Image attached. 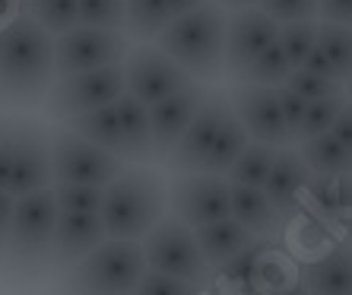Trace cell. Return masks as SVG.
Instances as JSON below:
<instances>
[{
  "instance_id": "obj_1",
  "label": "cell",
  "mask_w": 352,
  "mask_h": 295,
  "mask_svg": "<svg viewBox=\"0 0 352 295\" xmlns=\"http://www.w3.org/2000/svg\"><path fill=\"white\" fill-rule=\"evenodd\" d=\"M54 74V35L45 32L32 17H16L0 29V89L16 108L45 102Z\"/></svg>"
},
{
  "instance_id": "obj_2",
  "label": "cell",
  "mask_w": 352,
  "mask_h": 295,
  "mask_svg": "<svg viewBox=\"0 0 352 295\" xmlns=\"http://www.w3.org/2000/svg\"><path fill=\"white\" fill-rule=\"evenodd\" d=\"M226 25L229 10L210 0L184 17H175L153 45H159L194 80L219 83L226 80Z\"/></svg>"
},
{
  "instance_id": "obj_3",
  "label": "cell",
  "mask_w": 352,
  "mask_h": 295,
  "mask_svg": "<svg viewBox=\"0 0 352 295\" xmlns=\"http://www.w3.org/2000/svg\"><path fill=\"white\" fill-rule=\"evenodd\" d=\"M102 222L108 238L143 241L162 216H168V184L149 165H124L105 184Z\"/></svg>"
},
{
  "instance_id": "obj_4",
  "label": "cell",
  "mask_w": 352,
  "mask_h": 295,
  "mask_svg": "<svg viewBox=\"0 0 352 295\" xmlns=\"http://www.w3.org/2000/svg\"><path fill=\"white\" fill-rule=\"evenodd\" d=\"M58 213L60 210L58 200H54V188L16 197L7 261H3V270H7L13 286L25 289L51 273V248H54Z\"/></svg>"
},
{
  "instance_id": "obj_5",
  "label": "cell",
  "mask_w": 352,
  "mask_h": 295,
  "mask_svg": "<svg viewBox=\"0 0 352 295\" xmlns=\"http://www.w3.org/2000/svg\"><path fill=\"white\" fill-rule=\"evenodd\" d=\"M143 273H146V257L140 241L105 238L64 270L60 295H133Z\"/></svg>"
},
{
  "instance_id": "obj_6",
  "label": "cell",
  "mask_w": 352,
  "mask_h": 295,
  "mask_svg": "<svg viewBox=\"0 0 352 295\" xmlns=\"http://www.w3.org/2000/svg\"><path fill=\"white\" fill-rule=\"evenodd\" d=\"M54 184L51 133L32 118H3L0 127V190L25 197Z\"/></svg>"
},
{
  "instance_id": "obj_7",
  "label": "cell",
  "mask_w": 352,
  "mask_h": 295,
  "mask_svg": "<svg viewBox=\"0 0 352 295\" xmlns=\"http://www.w3.org/2000/svg\"><path fill=\"white\" fill-rule=\"evenodd\" d=\"M140 245H143V257H146V270L153 273H165V276L184 279L194 286H204L213 273L200 245H197L194 229L175 219L172 213L162 216Z\"/></svg>"
},
{
  "instance_id": "obj_8",
  "label": "cell",
  "mask_w": 352,
  "mask_h": 295,
  "mask_svg": "<svg viewBox=\"0 0 352 295\" xmlns=\"http://www.w3.org/2000/svg\"><path fill=\"white\" fill-rule=\"evenodd\" d=\"M127 92L124 86V64L98 67V70H82V74H67L51 83L45 96V111L58 121H67L74 115H86L96 108H105Z\"/></svg>"
},
{
  "instance_id": "obj_9",
  "label": "cell",
  "mask_w": 352,
  "mask_h": 295,
  "mask_svg": "<svg viewBox=\"0 0 352 295\" xmlns=\"http://www.w3.org/2000/svg\"><path fill=\"white\" fill-rule=\"evenodd\" d=\"M127 32L115 29H92V25H74L70 32L54 35V74H82L98 67L124 64L131 54Z\"/></svg>"
},
{
  "instance_id": "obj_10",
  "label": "cell",
  "mask_w": 352,
  "mask_h": 295,
  "mask_svg": "<svg viewBox=\"0 0 352 295\" xmlns=\"http://www.w3.org/2000/svg\"><path fill=\"white\" fill-rule=\"evenodd\" d=\"M168 213L190 229L226 219L232 213L229 178L206 172H178L168 181Z\"/></svg>"
},
{
  "instance_id": "obj_11",
  "label": "cell",
  "mask_w": 352,
  "mask_h": 295,
  "mask_svg": "<svg viewBox=\"0 0 352 295\" xmlns=\"http://www.w3.org/2000/svg\"><path fill=\"white\" fill-rule=\"evenodd\" d=\"M124 159L92 146L89 140L76 137L67 127L51 133V178L54 184H102L124 168Z\"/></svg>"
},
{
  "instance_id": "obj_12",
  "label": "cell",
  "mask_w": 352,
  "mask_h": 295,
  "mask_svg": "<svg viewBox=\"0 0 352 295\" xmlns=\"http://www.w3.org/2000/svg\"><path fill=\"white\" fill-rule=\"evenodd\" d=\"M194 76L178 67L159 45H137L131 48L127 61H124V86L127 96H133L143 105H156L162 98L175 96V92L188 89Z\"/></svg>"
},
{
  "instance_id": "obj_13",
  "label": "cell",
  "mask_w": 352,
  "mask_h": 295,
  "mask_svg": "<svg viewBox=\"0 0 352 295\" xmlns=\"http://www.w3.org/2000/svg\"><path fill=\"white\" fill-rule=\"evenodd\" d=\"M229 105L238 124L248 131V137L270 146H289L286 118L279 108V89L276 86H257V83H232Z\"/></svg>"
},
{
  "instance_id": "obj_14",
  "label": "cell",
  "mask_w": 352,
  "mask_h": 295,
  "mask_svg": "<svg viewBox=\"0 0 352 295\" xmlns=\"http://www.w3.org/2000/svg\"><path fill=\"white\" fill-rule=\"evenodd\" d=\"M229 115H232L229 92L210 89V96L204 98V105H200V111L194 115L190 127L184 131V137L178 140V146L172 149V156L165 159L168 172H172V175H178V172H200L204 156L210 153L216 133H219V127L226 124V118H229Z\"/></svg>"
},
{
  "instance_id": "obj_15",
  "label": "cell",
  "mask_w": 352,
  "mask_h": 295,
  "mask_svg": "<svg viewBox=\"0 0 352 295\" xmlns=\"http://www.w3.org/2000/svg\"><path fill=\"white\" fill-rule=\"evenodd\" d=\"M276 39H279V23H273L261 7L229 10V25H226V76L235 80Z\"/></svg>"
},
{
  "instance_id": "obj_16",
  "label": "cell",
  "mask_w": 352,
  "mask_h": 295,
  "mask_svg": "<svg viewBox=\"0 0 352 295\" xmlns=\"http://www.w3.org/2000/svg\"><path fill=\"white\" fill-rule=\"evenodd\" d=\"M210 96V86L200 80H194L188 89L175 92V96L162 98L149 108V127H153V146H156V159L165 162L172 156V149L178 146V140L184 137V131L190 127L194 115L200 111L204 98Z\"/></svg>"
},
{
  "instance_id": "obj_17",
  "label": "cell",
  "mask_w": 352,
  "mask_h": 295,
  "mask_svg": "<svg viewBox=\"0 0 352 295\" xmlns=\"http://www.w3.org/2000/svg\"><path fill=\"white\" fill-rule=\"evenodd\" d=\"M311 181H314V175H311V168L305 165V159L298 156L295 143L276 149L270 178L263 181V194H267V200L273 204L279 222H292L295 216L305 213L302 194H308Z\"/></svg>"
},
{
  "instance_id": "obj_18",
  "label": "cell",
  "mask_w": 352,
  "mask_h": 295,
  "mask_svg": "<svg viewBox=\"0 0 352 295\" xmlns=\"http://www.w3.org/2000/svg\"><path fill=\"white\" fill-rule=\"evenodd\" d=\"M108 238L105 222L98 213H58L54 226V248H51V270H67L92 248Z\"/></svg>"
},
{
  "instance_id": "obj_19",
  "label": "cell",
  "mask_w": 352,
  "mask_h": 295,
  "mask_svg": "<svg viewBox=\"0 0 352 295\" xmlns=\"http://www.w3.org/2000/svg\"><path fill=\"white\" fill-rule=\"evenodd\" d=\"M298 279L308 295H352V241H333L320 257L305 263Z\"/></svg>"
},
{
  "instance_id": "obj_20",
  "label": "cell",
  "mask_w": 352,
  "mask_h": 295,
  "mask_svg": "<svg viewBox=\"0 0 352 295\" xmlns=\"http://www.w3.org/2000/svg\"><path fill=\"white\" fill-rule=\"evenodd\" d=\"M305 70L330 76V80L346 86L352 80V25L318 19V45L305 61Z\"/></svg>"
},
{
  "instance_id": "obj_21",
  "label": "cell",
  "mask_w": 352,
  "mask_h": 295,
  "mask_svg": "<svg viewBox=\"0 0 352 295\" xmlns=\"http://www.w3.org/2000/svg\"><path fill=\"white\" fill-rule=\"evenodd\" d=\"M118 121H121V140H124V162L146 165L156 159L153 146V127H149V108L124 92L115 102Z\"/></svg>"
},
{
  "instance_id": "obj_22",
  "label": "cell",
  "mask_w": 352,
  "mask_h": 295,
  "mask_svg": "<svg viewBox=\"0 0 352 295\" xmlns=\"http://www.w3.org/2000/svg\"><path fill=\"white\" fill-rule=\"evenodd\" d=\"M229 200H232V219L241 222L254 238H273L276 229L283 226L267 200L263 188H251V184H229Z\"/></svg>"
},
{
  "instance_id": "obj_23",
  "label": "cell",
  "mask_w": 352,
  "mask_h": 295,
  "mask_svg": "<svg viewBox=\"0 0 352 295\" xmlns=\"http://www.w3.org/2000/svg\"><path fill=\"white\" fill-rule=\"evenodd\" d=\"M194 235H197V245H200V251H204L206 263H210V270L222 267L229 257H235L238 251H245V248L254 241V235H251L241 222L232 219V216L216 219V222H206V226L194 229Z\"/></svg>"
},
{
  "instance_id": "obj_24",
  "label": "cell",
  "mask_w": 352,
  "mask_h": 295,
  "mask_svg": "<svg viewBox=\"0 0 352 295\" xmlns=\"http://www.w3.org/2000/svg\"><path fill=\"white\" fill-rule=\"evenodd\" d=\"M64 127L76 137L89 140L92 146L105 149L111 156L124 159V140H121V121H118V108L115 102L105 108H96V111H86V115H74L67 118Z\"/></svg>"
},
{
  "instance_id": "obj_25",
  "label": "cell",
  "mask_w": 352,
  "mask_h": 295,
  "mask_svg": "<svg viewBox=\"0 0 352 295\" xmlns=\"http://www.w3.org/2000/svg\"><path fill=\"white\" fill-rule=\"evenodd\" d=\"M295 149L318 178H346V175H352V153L330 131L311 140H298Z\"/></svg>"
},
{
  "instance_id": "obj_26",
  "label": "cell",
  "mask_w": 352,
  "mask_h": 295,
  "mask_svg": "<svg viewBox=\"0 0 352 295\" xmlns=\"http://www.w3.org/2000/svg\"><path fill=\"white\" fill-rule=\"evenodd\" d=\"M172 19L168 0H124V32L133 41H156Z\"/></svg>"
},
{
  "instance_id": "obj_27",
  "label": "cell",
  "mask_w": 352,
  "mask_h": 295,
  "mask_svg": "<svg viewBox=\"0 0 352 295\" xmlns=\"http://www.w3.org/2000/svg\"><path fill=\"white\" fill-rule=\"evenodd\" d=\"M251 143V137H248V131L238 124L235 115L226 118V124L219 127V133H216L213 146H210V153L204 156V165H200V172L206 175H229V168L235 165V159L245 153V146Z\"/></svg>"
},
{
  "instance_id": "obj_28",
  "label": "cell",
  "mask_w": 352,
  "mask_h": 295,
  "mask_svg": "<svg viewBox=\"0 0 352 295\" xmlns=\"http://www.w3.org/2000/svg\"><path fill=\"white\" fill-rule=\"evenodd\" d=\"M276 149L270 143H257L251 140L245 146V153L235 159V165L229 168V184H251V188H263V181L270 178L273 159H276Z\"/></svg>"
},
{
  "instance_id": "obj_29",
  "label": "cell",
  "mask_w": 352,
  "mask_h": 295,
  "mask_svg": "<svg viewBox=\"0 0 352 295\" xmlns=\"http://www.w3.org/2000/svg\"><path fill=\"white\" fill-rule=\"evenodd\" d=\"M295 67L289 64L286 51H283V45H279V39L273 41L267 51H261L251 64L241 70V74L235 76L232 83H257V86H283V83L289 80V74H292Z\"/></svg>"
},
{
  "instance_id": "obj_30",
  "label": "cell",
  "mask_w": 352,
  "mask_h": 295,
  "mask_svg": "<svg viewBox=\"0 0 352 295\" xmlns=\"http://www.w3.org/2000/svg\"><path fill=\"white\" fill-rule=\"evenodd\" d=\"M23 13L51 35L70 32L80 25V0H23Z\"/></svg>"
},
{
  "instance_id": "obj_31",
  "label": "cell",
  "mask_w": 352,
  "mask_h": 295,
  "mask_svg": "<svg viewBox=\"0 0 352 295\" xmlns=\"http://www.w3.org/2000/svg\"><path fill=\"white\" fill-rule=\"evenodd\" d=\"M267 245H270L267 238H254V241H251L245 251H238V254L229 257V261L222 263V267H216V270H219V276H222V286L232 289V292L251 295L257 261H261V254L267 251Z\"/></svg>"
},
{
  "instance_id": "obj_32",
  "label": "cell",
  "mask_w": 352,
  "mask_h": 295,
  "mask_svg": "<svg viewBox=\"0 0 352 295\" xmlns=\"http://www.w3.org/2000/svg\"><path fill=\"white\" fill-rule=\"evenodd\" d=\"M346 102H349V98H346V92H340V96H327V98H318V102H308V108H305V118H302V127L295 131L292 143L327 133L330 127L336 124V118H340V111H343Z\"/></svg>"
},
{
  "instance_id": "obj_33",
  "label": "cell",
  "mask_w": 352,
  "mask_h": 295,
  "mask_svg": "<svg viewBox=\"0 0 352 295\" xmlns=\"http://www.w3.org/2000/svg\"><path fill=\"white\" fill-rule=\"evenodd\" d=\"M279 45L286 51L292 67H305L308 54L318 45V19H298V23L279 25Z\"/></svg>"
},
{
  "instance_id": "obj_34",
  "label": "cell",
  "mask_w": 352,
  "mask_h": 295,
  "mask_svg": "<svg viewBox=\"0 0 352 295\" xmlns=\"http://www.w3.org/2000/svg\"><path fill=\"white\" fill-rule=\"evenodd\" d=\"M60 213H102V184H51Z\"/></svg>"
},
{
  "instance_id": "obj_35",
  "label": "cell",
  "mask_w": 352,
  "mask_h": 295,
  "mask_svg": "<svg viewBox=\"0 0 352 295\" xmlns=\"http://www.w3.org/2000/svg\"><path fill=\"white\" fill-rule=\"evenodd\" d=\"M286 86L292 92H298L305 102H318V98H327V96H340V92H346L343 83L330 80V76H320V74H311V70H305V67H295L292 74H289Z\"/></svg>"
},
{
  "instance_id": "obj_36",
  "label": "cell",
  "mask_w": 352,
  "mask_h": 295,
  "mask_svg": "<svg viewBox=\"0 0 352 295\" xmlns=\"http://www.w3.org/2000/svg\"><path fill=\"white\" fill-rule=\"evenodd\" d=\"M80 25L124 32V0H80Z\"/></svg>"
},
{
  "instance_id": "obj_37",
  "label": "cell",
  "mask_w": 352,
  "mask_h": 295,
  "mask_svg": "<svg viewBox=\"0 0 352 295\" xmlns=\"http://www.w3.org/2000/svg\"><path fill=\"white\" fill-rule=\"evenodd\" d=\"M257 7L279 25L298 23V19H318V0H261Z\"/></svg>"
},
{
  "instance_id": "obj_38",
  "label": "cell",
  "mask_w": 352,
  "mask_h": 295,
  "mask_svg": "<svg viewBox=\"0 0 352 295\" xmlns=\"http://www.w3.org/2000/svg\"><path fill=\"white\" fill-rule=\"evenodd\" d=\"M133 295H200V286L194 283H184V279L165 276V273H153L146 270L143 279L137 283Z\"/></svg>"
},
{
  "instance_id": "obj_39",
  "label": "cell",
  "mask_w": 352,
  "mask_h": 295,
  "mask_svg": "<svg viewBox=\"0 0 352 295\" xmlns=\"http://www.w3.org/2000/svg\"><path fill=\"white\" fill-rule=\"evenodd\" d=\"M279 89V108H283V118H286V127H289V137L295 140V131L302 127V118H305V108H308V102H305L298 92H292L283 83V86H276Z\"/></svg>"
},
{
  "instance_id": "obj_40",
  "label": "cell",
  "mask_w": 352,
  "mask_h": 295,
  "mask_svg": "<svg viewBox=\"0 0 352 295\" xmlns=\"http://www.w3.org/2000/svg\"><path fill=\"white\" fill-rule=\"evenodd\" d=\"M318 19L320 23L352 25V0H318Z\"/></svg>"
},
{
  "instance_id": "obj_41",
  "label": "cell",
  "mask_w": 352,
  "mask_h": 295,
  "mask_svg": "<svg viewBox=\"0 0 352 295\" xmlns=\"http://www.w3.org/2000/svg\"><path fill=\"white\" fill-rule=\"evenodd\" d=\"M13 206H16V197L0 190V270H3V261H7V245H10V226H13Z\"/></svg>"
},
{
  "instance_id": "obj_42",
  "label": "cell",
  "mask_w": 352,
  "mask_h": 295,
  "mask_svg": "<svg viewBox=\"0 0 352 295\" xmlns=\"http://www.w3.org/2000/svg\"><path fill=\"white\" fill-rule=\"evenodd\" d=\"M336 226L352 241V175H346V181H343V204H340V213H336Z\"/></svg>"
},
{
  "instance_id": "obj_43",
  "label": "cell",
  "mask_w": 352,
  "mask_h": 295,
  "mask_svg": "<svg viewBox=\"0 0 352 295\" xmlns=\"http://www.w3.org/2000/svg\"><path fill=\"white\" fill-rule=\"evenodd\" d=\"M330 133H333V137L352 153V102H346V105H343V111H340L336 124L330 127Z\"/></svg>"
},
{
  "instance_id": "obj_44",
  "label": "cell",
  "mask_w": 352,
  "mask_h": 295,
  "mask_svg": "<svg viewBox=\"0 0 352 295\" xmlns=\"http://www.w3.org/2000/svg\"><path fill=\"white\" fill-rule=\"evenodd\" d=\"M23 17V0H0V29Z\"/></svg>"
},
{
  "instance_id": "obj_45",
  "label": "cell",
  "mask_w": 352,
  "mask_h": 295,
  "mask_svg": "<svg viewBox=\"0 0 352 295\" xmlns=\"http://www.w3.org/2000/svg\"><path fill=\"white\" fill-rule=\"evenodd\" d=\"M204 3H210V0H168V10H172V17H184V13L204 7Z\"/></svg>"
},
{
  "instance_id": "obj_46",
  "label": "cell",
  "mask_w": 352,
  "mask_h": 295,
  "mask_svg": "<svg viewBox=\"0 0 352 295\" xmlns=\"http://www.w3.org/2000/svg\"><path fill=\"white\" fill-rule=\"evenodd\" d=\"M216 3L226 10H245V7H257L261 0H216Z\"/></svg>"
},
{
  "instance_id": "obj_47",
  "label": "cell",
  "mask_w": 352,
  "mask_h": 295,
  "mask_svg": "<svg viewBox=\"0 0 352 295\" xmlns=\"http://www.w3.org/2000/svg\"><path fill=\"white\" fill-rule=\"evenodd\" d=\"M273 295H308V289L302 286V279H295L292 286H286V289H279V292H273Z\"/></svg>"
},
{
  "instance_id": "obj_48",
  "label": "cell",
  "mask_w": 352,
  "mask_h": 295,
  "mask_svg": "<svg viewBox=\"0 0 352 295\" xmlns=\"http://www.w3.org/2000/svg\"><path fill=\"white\" fill-rule=\"evenodd\" d=\"M346 98H349V102H352V80L346 83Z\"/></svg>"
},
{
  "instance_id": "obj_49",
  "label": "cell",
  "mask_w": 352,
  "mask_h": 295,
  "mask_svg": "<svg viewBox=\"0 0 352 295\" xmlns=\"http://www.w3.org/2000/svg\"><path fill=\"white\" fill-rule=\"evenodd\" d=\"M0 127H3V118H0Z\"/></svg>"
},
{
  "instance_id": "obj_50",
  "label": "cell",
  "mask_w": 352,
  "mask_h": 295,
  "mask_svg": "<svg viewBox=\"0 0 352 295\" xmlns=\"http://www.w3.org/2000/svg\"><path fill=\"white\" fill-rule=\"evenodd\" d=\"M0 98H3V89H0Z\"/></svg>"
}]
</instances>
